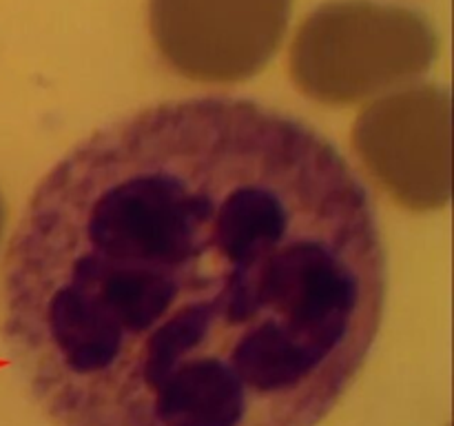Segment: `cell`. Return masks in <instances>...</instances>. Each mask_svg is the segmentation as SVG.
I'll use <instances>...</instances> for the list:
<instances>
[{
	"instance_id": "obj_1",
	"label": "cell",
	"mask_w": 454,
	"mask_h": 426,
	"mask_svg": "<svg viewBox=\"0 0 454 426\" xmlns=\"http://www.w3.org/2000/svg\"><path fill=\"white\" fill-rule=\"evenodd\" d=\"M384 304L380 222L344 155L286 114L191 98L43 178L3 335L53 426H317Z\"/></svg>"
},
{
	"instance_id": "obj_2",
	"label": "cell",
	"mask_w": 454,
	"mask_h": 426,
	"mask_svg": "<svg viewBox=\"0 0 454 426\" xmlns=\"http://www.w3.org/2000/svg\"><path fill=\"white\" fill-rule=\"evenodd\" d=\"M437 34L421 13L371 0H335L300 25L288 53L295 87L346 106L412 83L437 58Z\"/></svg>"
},
{
	"instance_id": "obj_3",
	"label": "cell",
	"mask_w": 454,
	"mask_h": 426,
	"mask_svg": "<svg viewBox=\"0 0 454 426\" xmlns=\"http://www.w3.org/2000/svg\"><path fill=\"white\" fill-rule=\"evenodd\" d=\"M450 93L399 89L359 114L353 149L371 180L408 211H437L452 191Z\"/></svg>"
},
{
	"instance_id": "obj_4",
	"label": "cell",
	"mask_w": 454,
	"mask_h": 426,
	"mask_svg": "<svg viewBox=\"0 0 454 426\" xmlns=\"http://www.w3.org/2000/svg\"><path fill=\"white\" fill-rule=\"evenodd\" d=\"M293 0H149V31L168 69L200 84L260 74L282 44Z\"/></svg>"
},
{
	"instance_id": "obj_5",
	"label": "cell",
	"mask_w": 454,
	"mask_h": 426,
	"mask_svg": "<svg viewBox=\"0 0 454 426\" xmlns=\"http://www.w3.org/2000/svg\"><path fill=\"white\" fill-rule=\"evenodd\" d=\"M3 229H4V202H3V195H0V238H3Z\"/></svg>"
}]
</instances>
